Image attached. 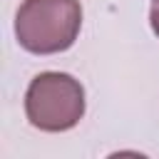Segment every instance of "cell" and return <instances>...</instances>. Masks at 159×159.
Wrapping results in <instances>:
<instances>
[{"label":"cell","mask_w":159,"mask_h":159,"mask_svg":"<svg viewBox=\"0 0 159 159\" xmlns=\"http://www.w3.org/2000/svg\"><path fill=\"white\" fill-rule=\"evenodd\" d=\"M25 114L35 129L67 132L84 117V87L67 72H40L27 84Z\"/></svg>","instance_id":"2"},{"label":"cell","mask_w":159,"mask_h":159,"mask_svg":"<svg viewBox=\"0 0 159 159\" xmlns=\"http://www.w3.org/2000/svg\"><path fill=\"white\" fill-rule=\"evenodd\" d=\"M82 30L80 0H22L15 15V37L32 55H57L75 45Z\"/></svg>","instance_id":"1"},{"label":"cell","mask_w":159,"mask_h":159,"mask_svg":"<svg viewBox=\"0 0 159 159\" xmlns=\"http://www.w3.org/2000/svg\"><path fill=\"white\" fill-rule=\"evenodd\" d=\"M149 25H152L154 35L159 37V0H152V7H149Z\"/></svg>","instance_id":"3"}]
</instances>
